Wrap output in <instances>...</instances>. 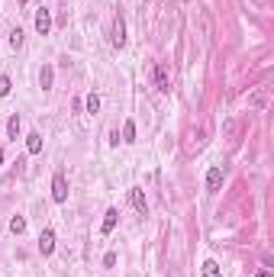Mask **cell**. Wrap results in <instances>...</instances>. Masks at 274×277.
Segmentation results:
<instances>
[{
    "label": "cell",
    "mask_w": 274,
    "mask_h": 277,
    "mask_svg": "<svg viewBox=\"0 0 274 277\" xmlns=\"http://www.w3.org/2000/svg\"><path fill=\"white\" fill-rule=\"evenodd\" d=\"M52 200L55 203L68 200V177H65V171H55V177H52Z\"/></svg>",
    "instance_id": "obj_1"
},
{
    "label": "cell",
    "mask_w": 274,
    "mask_h": 277,
    "mask_svg": "<svg viewBox=\"0 0 274 277\" xmlns=\"http://www.w3.org/2000/svg\"><path fill=\"white\" fill-rule=\"evenodd\" d=\"M110 46L113 48H123L126 46V20L116 13V20H113V29H110Z\"/></svg>",
    "instance_id": "obj_2"
},
{
    "label": "cell",
    "mask_w": 274,
    "mask_h": 277,
    "mask_svg": "<svg viewBox=\"0 0 274 277\" xmlns=\"http://www.w3.org/2000/svg\"><path fill=\"white\" fill-rule=\"evenodd\" d=\"M219 190H223V168L213 164V168L206 171V193H219Z\"/></svg>",
    "instance_id": "obj_3"
},
{
    "label": "cell",
    "mask_w": 274,
    "mask_h": 277,
    "mask_svg": "<svg viewBox=\"0 0 274 277\" xmlns=\"http://www.w3.org/2000/svg\"><path fill=\"white\" fill-rule=\"evenodd\" d=\"M129 200H133V209H136L139 216H145V213H149V200H145L142 187H133V190H129Z\"/></svg>",
    "instance_id": "obj_4"
},
{
    "label": "cell",
    "mask_w": 274,
    "mask_h": 277,
    "mask_svg": "<svg viewBox=\"0 0 274 277\" xmlns=\"http://www.w3.org/2000/svg\"><path fill=\"white\" fill-rule=\"evenodd\" d=\"M36 32H39V36H48V32H52V13H48L46 7L36 10Z\"/></svg>",
    "instance_id": "obj_5"
},
{
    "label": "cell",
    "mask_w": 274,
    "mask_h": 277,
    "mask_svg": "<svg viewBox=\"0 0 274 277\" xmlns=\"http://www.w3.org/2000/svg\"><path fill=\"white\" fill-rule=\"evenodd\" d=\"M39 252L46 254V258L55 252V229H42V235H39Z\"/></svg>",
    "instance_id": "obj_6"
},
{
    "label": "cell",
    "mask_w": 274,
    "mask_h": 277,
    "mask_svg": "<svg viewBox=\"0 0 274 277\" xmlns=\"http://www.w3.org/2000/svg\"><path fill=\"white\" fill-rule=\"evenodd\" d=\"M155 87L161 93L171 91V77H168V68H164V65H155Z\"/></svg>",
    "instance_id": "obj_7"
},
{
    "label": "cell",
    "mask_w": 274,
    "mask_h": 277,
    "mask_svg": "<svg viewBox=\"0 0 274 277\" xmlns=\"http://www.w3.org/2000/svg\"><path fill=\"white\" fill-rule=\"evenodd\" d=\"M116 219H119V209H116V207H110L107 213H103V226H100L103 235H110V232L116 229Z\"/></svg>",
    "instance_id": "obj_8"
},
{
    "label": "cell",
    "mask_w": 274,
    "mask_h": 277,
    "mask_svg": "<svg viewBox=\"0 0 274 277\" xmlns=\"http://www.w3.org/2000/svg\"><path fill=\"white\" fill-rule=\"evenodd\" d=\"M52 77H55V68L52 65H42V71H39V87L42 91H52Z\"/></svg>",
    "instance_id": "obj_9"
},
{
    "label": "cell",
    "mask_w": 274,
    "mask_h": 277,
    "mask_svg": "<svg viewBox=\"0 0 274 277\" xmlns=\"http://www.w3.org/2000/svg\"><path fill=\"white\" fill-rule=\"evenodd\" d=\"M26 152H29V155H39L42 152V136H39V132H29V136H26Z\"/></svg>",
    "instance_id": "obj_10"
},
{
    "label": "cell",
    "mask_w": 274,
    "mask_h": 277,
    "mask_svg": "<svg viewBox=\"0 0 274 277\" xmlns=\"http://www.w3.org/2000/svg\"><path fill=\"white\" fill-rule=\"evenodd\" d=\"M119 142H126V145H133L136 142V123L133 119H126L123 123V138H119Z\"/></svg>",
    "instance_id": "obj_11"
},
{
    "label": "cell",
    "mask_w": 274,
    "mask_h": 277,
    "mask_svg": "<svg viewBox=\"0 0 274 277\" xmlns=\"http://www.w3.org/2000/svg\"><path fill=\"white\" fill-rule=\"evenodd\" d=\"M20 129H23V123H20V116H10V119H7V136L10 138H20Z\"/></svg>",
    "instance_id": "obj_12"
},
{
    "label": "cell",
    "mask_w": 274,
    "mask_h": 277,
    "mask_svg": "<svg viewBox=\"0 0 274 277\" xmlns=\"http://www.w3.org/2000/svg\"><path fill=\"white\" fill-rule=\"evenodd\" d=\"M10 232H13V235H23L26 232V219L23 216H13V219H10Z\"/></svg>",
    "instance_id": "obj_13"
},
{
    "label": "cell",
    "mask_w": 274,
    "mask_h": 277,
    "mask_svg": "<svg viewBox=\"0 0 274 277\" xmlns=\"http://www.w3.org/2000/svg\"><path fill=\"white\" fill-rule=\"evenodd\" d=\"M84 110H87V113H97V110H100V97H97V93H87Z\"/></svg>",
    "instance_id": "obj_14"
},
{
    "label": "cell",
    "mask_w": 274,
    "mask_h": 277,
    "mask_svg": "<svg viewBox=\"0 0 274 277\" xmlns=\"http://www.w3.org/2000/svg\"><path fill=\"white\" fill-rule=\"evenodd\" d=\"M204 277H223L219 264H216V261H204Z\"/></svg>",
    "instance_id": "obj_15"
},
{
    "label": "cell",
    "mask_w": 274,
    "mask_h": 277,
    "mask_svg": "<svg viewBox=\"0 0 274 277\" xmlns=\"http://www.w3.org/2000/svg\"><path fill=\"white\" fill-rule=\"evenodd\" d=\"M10 48H23V29L10 32Z\"/></svg>",
    "instance_id": "obj_16"
},
{
    "label": "cell",
    "mask_w": 274,
    "mask_h": 277,
    "mask_svg": "<svg viewBox=\"0 0 274 277\" xmlns=\"http://www.w3.org/2000/svg\"><path fill=\"white\" fill-rule=\"evenodd\" d=\"M10 87H13V81H10L7 74H0V97H7V93H10Z\"/></svg>",
    "instance_id": "obj_17"
},
{
    "label": "cell",
    "mask_w": 274,
    "mask_h": 277,
    "mask_svg": "<svg viewBox=\"0 0 274 277\" xmlns=\"http://www.w3.org/2000/svg\"><path fill=\"white\" fill-rule=\"evenodd\" d=\"M113 264H116V254L107 252V254H103V268H113Z\"/></svg>",
    "instance_id": "obj_18"
},
{
    "label": "cell",
    "mask_w": 274,
    "mask_h": 277,
    "mask_svg": "<svg viewBox=\"0 0 274 277\" xmlns=\"http://www.w3.org/2000/svg\"><path fill=\"white\" fill-rule=\"evenodd\" d=\"M251 103H255V107H261V103H265V91L255 93V97H251Z\"/></svg>",
    "instance_id": "obj_19"
},
{
    "label": "cell",
    "mask_w": 274,
    "mask_h": 277,
    "mask_svg": "<svg viewBox=\"0 0 274 277\" xmlns=\"http://www.w3.org/2000/svg\"><path fill=\"white\" fill-rule=\"evenodd\" d=\"M258 277H271V271H268V268H265V271H258Z\"/></svg>",
    "instance_id": "obj_20"
},
{
    "label": "cell",
    "mask_w": 274,
    "mask_h": 277,
    "mask_svg": "<svg viewBox=\"0 0 274 277\" xmlns=\"http://www.w3.org/2000/svg\"><path fill=\"white\" fill-rule=\"evenodd\" d=\"M0 164H3V148H0Z\"/></svg>",
    "instance_id": "obj_21"
},
{
    "label": "cell",
    "mask_w": 274,
    "mask_h": 277,
    "mask_svg": "<svg viewBox=\"0 0 274 277\" xmlns=\"http://www.w3.org/2000/svg\"><path fill=\"white\" fill-rule=\"evenodd\" d=\"M16 3H20V7H23V3H26V0H16Z\"/></svg>",
    "instance_id": "obj_22"
}]
</instances>
